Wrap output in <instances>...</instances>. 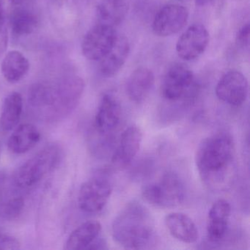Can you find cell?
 I'll return each instance as SVG.
<instances>
[{
  "mask_svg": "<svg viewBox=\"0 0 250 250\" xmlns=\"http://www.w3.org/2000/svg\"><path fill=\"white\" fill-rule=\"evenodd\" d=\"M142 140L143 133L137 125H131L125 129L112 157L113 166L120 169L127 167L140 150Z\"/></svg>",
  "mask_w": 250,
  "mask_h": 250,
  "instance_id": "obj_12",
  "label": "cell"
},
{
  "mask_svg": "<svg viewBox=\"0 0 250 250\" xmlns=\"http://www.w3.org/2000/svg\"><path fill=\"white\" fill-rule=\"evenodd\" d=\"M231 206L227 200H216L208 212L207 227L208 238L212 242H218L225 238L228 232Z\"/></svg>",
  "mask_w": 250,
  "mask_h": 250,
  "instance_id": "obj_14",
  "label": "cell"
},
{
  "mask_svg": "<svg viewBox=\"0 0 250 250\" xmlns=\"http://www.w3.org/2000/svg\"><path fill=\"white\" fill-rule=\"evenodd\" d=\"M84 83L77 76L63 79L55 87L53 104L46 116L52 119L64 118L77 107L83 96Z\"/></svg>",
  "mask_w": 250,
  "mask_h": 250,
  "instance_id": "obj_5",
  "label": "cell"
},
{
  "mask_svg": "<svg viewBox=\"0 0 250 250\" xmlns=\"http://www.w3.org/2000/svg\"><path fill=\"white\" fill-rule=\"evenodd\" d=\"M193 83L192 71L185 65L175 64L165 75L162 84V95L166 100L178 102L190 93Z\"/></svg>",
  "mask_w": 250,
  "mask_h": 250,
  "instance_id": "obj_8",
  "label": "cell"
},
{
  "mask_svg": "<svg viewBox=\"0 0 250 250\" xmlns=\"http://www.w3.org/2000/svg\"><path fill=\"white\" fill-rule=\"evenodd\" d=\"M233 140L228 133H218L203 140L196 152L197 170L205 184L218 189L228 185L232 175Z\"/></svg>",
  "mask_w": 250,
  "mask_h": 250,
  "instance_id": "obj_1",
  "label": "cell"
},
{
  "mask_svg": "<svg viewBox=\"0 0 250 250\" xmlns=\"http://www.w3.org/2000/svg\"><path fill=\"white\" fill-rule=\"evenodd\" d=\"M121 104L116 97L110 93H106L101 99L95 117L96 131L102 134L112 132L121 122Z\"/></svg>",
  "mask_w": 250,
  "mask_h": 250,
  "instance_id": "obj_13",
  "label": "cell"
},
{
  "mask_svg": "<svg viewBox=\"0 0 250 250\" xmlns=\"http://www.w3.org/2000/svg\"><path fill=\"white\" fill-rule=\"evenodd\" d=\"M112 191L107 179L94 177L82 185L78 195L79 207L87 213H99L107 204Z\"/></svg>",
  "mask_w": 250,
  "mask_h": 250,
  "instance_id": "obj_6",
  "label": "cell"
},
{
  "mask_svg": "<svg viewBox=\"0 0 250 250\" xmlns=\"http://www.w3.org/2000/svg\"><path fill=\"white\" fill-rule=\"evenodd\" d=\"M23 111V99L17 92L8 94L4 100L0 115V129L8 132L14 129L21 119Z\"/></svg>",
  "mask_w": 250,
  "mask_h": 250,
  "instance_id": "obj_21",
  "label": "cell"
},
{
  "mask_svg": "<svg viewBox=\"0 0 250 250\" xmlns=\"http://www.w3.org/2000/svg\"><path fill=\"white\" fill-rule=\"evenodd\" d=\"M130 52V45L125 36H118L109 52L101 60L100 69L102 75L114 77L125 64Z\"/></svg>",
  "mask_w": 250,
  "mask_h": 250,
  "instance_id": "obj_15",
  "label": "cell"
},
{
  "mask_svg": "<svg viewBox=\"0 0 250 250\" xmlns=\"http://www.w3.org/2000/svg\"><path fill=\"white\" fill-rule=\"evenodd\" d=\"M154 83V74L151 70L145 67L134 70L126 84V93L130 100L135 103L144 102L150 94Z\"/></svg>",
  "mask_w": 250,
  "mask_h": 250,
  "instance_id": "obj_16",
  "label": "cell"
},
{
  "mask_svg": "<svg viewBox=\"0 0 250 250\" xmlns=\"http://www.w3.org/2000/svg\"><path fill=\"white\" fill-rule=\"evenodd\" d=\"M20 243L17 238L11 235L0 234V250H18Z\"/></svg>",
  "mask_w": 250,
  "mask_h": 250,
  "instance_id": "obj_27",
  "label": "cell"
},
{
  "mask_svg": "<svg viewBox=\"0 0 250 250\" xmlns=\"http://www.w3.org/2000/svg\"><path fill=\"white\" fill-rule=\"evenodd\" d=\"M185 187L177 174L167 172L160 179L146 184L142 189L145 200L155 207L171 208L179 206L185 198Z\"/></svg>",
  "mask_w": 250,
  "mask_h": 250,
  "instance_id": "obj_4",
  "label": "cell"
},
{
  "mask_svg": "<svg viewBox=\"0 0 250 250\" xmlns=\"http://www.w3.org/2000/svg\"><path fill=\"white\" fill-rule=\"evenodd\" d=\"M127 13L128 5L125 0H102L96 8L99 24L112 27L121 24Z\"/></svg>",
  "mask_w": 250,
  "mask_h": 250,
  "instance_id": "obj_22",
  "label": "cell"
},
{
  "mask_svg": "<svg viewBox=\"0 0 250 250\" xmlns=\"http://www.w3.org/2000/svg\"><path fill=\"white\" fill-rule=\"evenodd\" d=\"M188 20V11L180 5H168L162 8L155 17L153 31L156 36L167 37L181 31Z\"/></svg>",
  "mask_w": 250,
  "mask_h": 250,
  "instance_id": "obj_11",
  "label": "cell"
},
{
  "mask_svg": "<svg viewBox=\"0 0 250 250\" xmlns=\"http://www.w3.org/2000/svg\"><path fill=\"white\" fill-rule=\"evenodd\" d=\"M8 44V33L5 24L0 25V57L2 56Z\"/></svg>",
  "mask_w": 250,
  "mask_h": 250,
  "instance_id": "obj_28",
  "label": "cell"
},
{
  "mask_svg": "<svg viewBox=\"0 0 250 250\" xmlns=\"http://www.w3.org/2000/svg\"><path fill=\"white\" fill-rule=\"evenodd\" d=\"M118 36L115 27L99 23L83 39V55L89 61H100L112 49Z\"/></svg>",
  "mask_w": 250,
  "mask_h": 250,
  "instance_id": "obj_7",
  "label": "cell"
},
{
  "mask_svg": "<svg viewBox=\"0 0 250 250\" xmlns=\"http://www.w3.org/2000/svg\"><path fill=\"white\" fill-rule=\"evenodd\" d=\"M61 156L62 150L59 146L55 144L46 146L17 169L14 184L20 188L33 187L53 170Z\"/></svg>",
  "mask_w": 250,
  "mask_h": 250,
  "instance_id": "obj_3",
  "label": "cell"
},
{
  "mask_svg": "<svg viewBox=\"0 0 250 250\" xmlns=\"http://www.w3.org/2000/svg\"><path fill=\"white\" fill-rule=\"evenodd\" d=\"M30 69L27 58L19 51H11L5 55L1 63V71L5 80L17 83L22 80Z\"/></svg>",
  "mask_w": 250,
  "mask_h": 250,
  "instance_id": "obj_20",
  "label": "cell"
},
{
  "mask_svg": "<svg viewBox=\"0 0 250 250\" xmlns=\"http://www.w3.org/2000/svg\"><path fill=\"white\" fill-rule=\"evenodd\" d=\"M40 140V131L34 125L21 124L10 136L8 149L15 154H23L33 149Z\"/></svg>",
  "mask_w": 250,
  "mask_h": 250,
  "instance_id": "obj_18",
  "label": "cell"
},
{
  "mask_svg": "<svg viewBox=\"0 0 250 250\" xmlns=\"http://www.w3.org/2000/svg\"><path fill=\"white\" fill-rule=\"evenodd\" d=\"M27 1V0H10V2H11V4L16 5V6H20V5L25 3Z\"/></svg>",
  "mask_w": 250,
  "mask_h": 250,
  "instance_id": "obj_30",
  "label": "cell"
},
{
  "mask_svg": "<svg viewBox=\"0 0 250 250\" xmlns=\"http://www.w3.org/2000/svg\"><path fill=\"white\" fill-rule=\"evenodd\" d=\"M151 214L138 202L127 204L114 219L112 237L117 244L128 250L148 247L155 235Z\"/></svg>",
  "mask_w": 250,
  "mask_h": 250,
  "instance_id": "obj_2",
  "label": "cell"
},
{
  "mask_svg": "<svg viewBox=\"0 0 250 250\" xmlns=\"http://www.w3.org/2000/svg\"><path fill=\"white\" fill-rule=\"evenodd\" d=\"M165 224L172 237L181 242L193 244L198 239V229L195 223L185 213H169L165 218Z\"/></svg>",
  "mask_w": 250,
  "mask_h": 250,
  "instance_id": "obj_17",
  "label": "cell"
},
{
  "mask_svg": "<svg viewBox=\"0 0 250 250\" xmlns=\"http://www.w3.org/2000/svg\"><path fill=\"white\" fill-rule=\"evenodd\" d=\"M214 0H195L196 5L198 6H204L210 2H213Z\"/></svg>",
  "mask_w": 250,
  "mask_h": 250,
  "instance_id": "obj_29",
  "label": "cell"
},
{
  "mask_svg": "<svg viewBox=\"0 0 250 250\" xmlns=\"http://www.w3.org/2000/svg\"><path fill=\"white\" fill-rule=\"evenodd\" d=\"M11 30L17 36H27L36 30L38 24L36 16L29 10L18 8L10 16Z\"/></svg>",
  "mask_w": 250,
  "mask_h": 250,
  "instance_id": "obj_23",
  "label": "cell"
},
{
  "mask_svg": "<svg viewBox=\"0 0 250 250\" xmlns=\"http://www.w3.org/2000/svg\"><path fill=\"white\" fill-rule=\"evenodd\" d=\"M55 98V87L46 83H36L28 90V103L32 107L45 109L47 115L53 104Z\"/></svg>",
  "mask_w": 250,
  "mask_h": 250,
  "instance_id": "obj_24",
  "label": "cell"
},
{
  "mask_svg": "<svg viewBox=\"0 0 250 250\" xmlns=\"http://www.w3.org/2000/svg\"><path fill=\"white\" fill-rule=\"evenodd\" d=\"M209 42V34L204 26L193 24L184 32L178 39L176 52L184 61H190L201 56Z\"/></svg>",
  "mask_w": 250,
  "mask_h": 250,
  "instance_id": "obj_10",
  "label": "cell"
},
{
  "mask_svg": "<svg viewBox=\"0 0 250 250\" xmlns=\"http://www.w3.org/2000/svg\"><path fill=\"white\" fill-rule=\"evenodd\" d=\"M250 24L247 23L243 26L236 36V44L241 48H247L250 45Z\"/></svg>",
  "mask_w": 250,
  "mask_h": 250,
  "instance_id": "obj_26",
  "label": "cell"
},
{
  "mask_svg": "<svg viewBox=\"0 0 250 250\" xmlns=\"http://www.w3.org/2000/svg\"><path fill=\"white\" fill-rule=\"evenodd\" d=\"M248 82L242 73L230 71L226 73L216 84V96L219 100L233 106L242 105L248 96Z\"/></svg>",
  "mask_w": 250,
  "mask_h": 250,
  "instance_id": "obj_9",
  "label": "cell"
},
{
  "mask_svg": "<svg viewBox=\"0 0 250 250\" xmlns=\"http://www.w3.org/2000/svg\"><path fill=\"white\" fill-rule=\"evenodd\" d=\"M4 24V13L2 6L0 5V25Z\"/></svg>",
  "mask_w": 250,
  "mask_h": 250,
  "instance_id": "obj_31",
  "label": "cell"
},
{
  "mask_svg": "<svg viewBox=\"0 0 250 250\" xmlns=\"http://www.w3.org/2000/svg\"><path fill=\"white\" fill-rule=\"evenodd\" d=\"M24 199L16 196L0 203V218L11 221L18 217L24 208Z\"/></svg>",
  "mask_w": 250,
  "mask_h": 250,
  "instance_id": "obj_25",
  "label": "cell"
},
{
  "mask_svg": "<svg viewBox=\"0 0 250 250\" xmlns=\"http://www.w3.org/2000/svg\"><path fill=\"white\" fill-rule=\"evenodd\" d=\"M101 231L102 225L98 221L84 222L70 234L65 243V250H87L92 243L99 238Z\"/></svg>",
  "mask_w": 250,
  "mask_h": 250,
  "instance_id": "obj_19",
  "label": "cell"
}]
</instances>
